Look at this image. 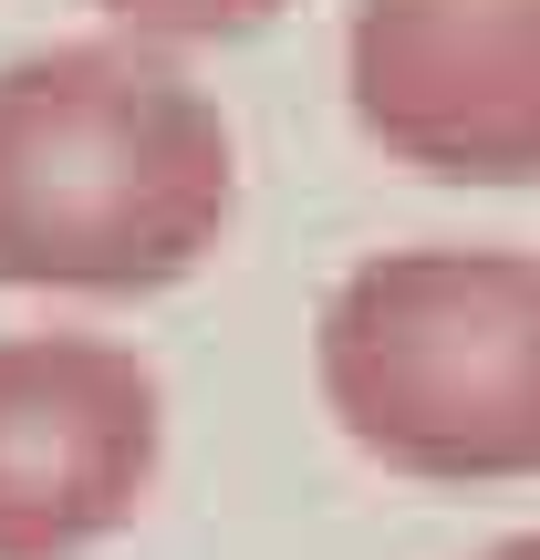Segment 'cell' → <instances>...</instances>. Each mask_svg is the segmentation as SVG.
Masks as SVG:
<instances>
[{
	"mask_svg": "<svg viewBox=\"0 0 540 560\" xmlns=\"http://www.w3.org/2000/svg\"><path fill=\"white\" fill-rule=\"evenodd\" d=\"M240 136L157 42H42L0 62V291L146 301L219 260Z\"/></svg>",
	"mask_w": 540,
	"mask_h": 560,
	"instance_id": "6da1fadb",
	"label": "cell"
},
{
	"mask_svg": "<svg viewBox=\"0 0 540 560\" xmlns=\"http://www.w3.org/2000/svg\"><path fill=\"white\" fill-rule=\"evenodd\" d=\"M312 384L395 478H540V249L416 240L354 260L312 322Z\"/></svg>",
	"mask_w": 540,
	"mask_h": 560,
	"instance_id": "7a4b0ae2",
	"label": "cell"
},
{
	"mask_svg": "<svg viewBox=\"0 0 540 560\" xmlns=\"http://www.w3.org/2000/svg\"><path fill=\"white\" fill-rule=\"evenodd\" d=\"M343 94L437 187H540V0H354Z\"/></svg>",
	"mask_w": 540,
	"mask_h": 560,
	"instance_id": "3957f363",
	"label": "cell"
},
{
	"mask_svg": "<svg viewBox=\"0 0 540 560\" xmlns=\"http://www.w3.org/2000/svg\"><path fill=\"white\" fill-rule=\"evenodd\" d=\"M166 395L136 342L0 332V560H83L157 488Z\"/></svg>",
	"mask_w": 540,
	"mask_h": 560,
	"instance_id": "277c9868",
	"label": "cell"
},
{
	"mask_svg": "<svg viewBox=\"0 0 540 560\" xmlns=\"http://www.w3.org/2000/svg\"><path fill=\"white\" fill-rule=\"evenodd\" d=\"M94 11L136 42H240L261 21H280L291 0H94Z\"/></svg>",
	"mask_w": 540,
	"mask_h": 560,
	"instance_id": "5b68a950",
	"label": "cell"
},
{
	"mask_svg": "<svg viewBox=\"0 0 540 560\" xmlns=\"http://www.w3.org/2000/svg\"><path fill=\"white\" fill-rule=\"evenodd\" d=\"M479 560H540V529H530V540H499V550H479Z\"/></svg>",
	"mask_w": 540,
	"mask_h": 560,
	"instance_id": "8992f818",
	"label": "cell"
}]
</instances>
